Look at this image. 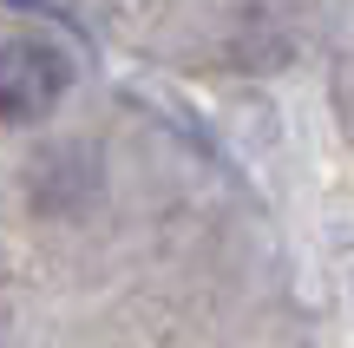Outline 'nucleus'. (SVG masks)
I'll return each instance as SVG.
<instances>
[{"instance_id":"obj_2","label":"nucleus","mask_w":354,"mask_h":348,"mask_svg":"<svg viewBox=\"0 0 354 348\" xmlns=\"http://www.w3.org/2000/svg\"><path fill=\"white\" fill-rule=\"evenodd\" d=\"M99 165H92L86 152H53L46 165L33 171V197L39 210H53V217H73V210H86L92 197H99Z\"/></svg>"},{"instance_id":"obj_1","label":"nucleus","mask_w":354,"mask_h":348,"mask_svg":"<svg viewBox=\"0 0 354 348\" xmlns=\"http://www.w3.org/2000/svg\"><path fill=\"white\" fill-rule=\"evenodd\" d=\"M73 86V59L53 39H7L0 46V125H39Z\"/></svg>"}]
</instances>
